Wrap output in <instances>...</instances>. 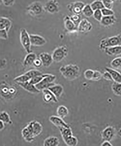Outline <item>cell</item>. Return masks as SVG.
I'll list each match as a JSON object with an SVG mask.
<instances>
[{"label": "cell", "instance_id": "6da1fadb", "mask_svg": "<svg viewBox=\"0 0 121 146\" xmlns=\"http://www.w3.org/2000/svg\"><path fill=\"white\" fill-rule=\"evenodd\" d=\"M60 72L66 80L72 81L75 80L80 76V68L77 65L69 64L62 66L59 68Z\"/></svg>", "mask_w": 121, "mask_h": 146}, {"label": "cell", "instance_id": "7a4b0ae2", "mask_svg": "<svg viewBox=\"0 0 121 146\" xmlns=\"http://www.w3.org/2000/svg\"><path fill=\"white\" fill-rule=\"evenodd\" d=\"M121 45V33L111 37L102 39L100 41L99 47L101 50L105 48Z\"/></svg>", "mask_w": 121, "mask_h": 146}, {"label": "cell", "instance_id": "3957f363", "mask_svg": "<svg viewBox=\"0 0 121 146\" xmlns=\"http://www.w3.org/2000/svg\"><path fill=\"white\" fill-rule=\"evenodd\" d=\"M43 75L44 78L43 80L36 85V88L40 91L47 89L55 84L54 82L57 78L56 76L51 74H45Z\"/></svg>", "mask_w": 121, "mask_h": 146}, {"label": "cell", "instance_id": "277c9868", "mask_svg": "<svg viewBox=\"0 0 121 146\" xmlns=\"http://www.w3.org/2000/svg\"><path fill=\"white\" fill-rule=\"evenodd\" d=\"M26 10L28 14L34 17L42 15L45 11L44 6L39 1H35L32 2L27 6Z\"/></svg>", "mask_w": 121, "mask_h": 146}, {"label": "cell", "instance_id": "5b68a950", "mask_svg": "<svg viewBox=\"0 0 121 146\" xmlns=\"http://www.w3.org/2000/svg\"><path fill=\"white\" fill-rule=\"evenodd\" d=\"M68 53V49L66 45H62L56 48L51 54L53 61L59 62L67 56Z\"/></svg>", "mask_w": 121, "mask_h": 146}, {"label": "cell", "instance_id": "8992f818", "mask_svg": "<svg viewBox=\"0 0 121 146\" xmlns=\"http://www.w3.org/2000/svg\"><path fill=\"white\" fill-rule=\"evenodd\" d=\"M20 32V41L22 45L27 53L32 52V44L30 34H28L27 30L24 28L21 29Z\"/></svg>", "mask_w": 121, "mask_h": 146}, {"label": "cell", "instance_id": "52a82bcc", "mask_svg": "<svg viewBox=\"0 0 121 146\" xmlns=\"http://www.w3.org/2000/svg\"><path fill=\"white\" fill-rule=\"evenodd\" d=\"M117 133L116 129L114 126H108L101 131V139L104 141H111L115 139Z\"/></svg>", "mask_w": 121, "mask_h": 146}, {"label": "cell", "instance_id": "ba28073f", "mask_svg": "<svg viewBox=\"0 0 121 146\" xmlns=\"http://www.w3.org/2000/svg\"><path fill=\"white\" fill-rule=\"evenodd\" d=\"M85 5V3L82 1H76L68 4L67 5V8L69 11L74 14L81 15Z\"/></svg>", "mask_w": 121, "mask_h": 146}, {"label": "cell", "instance_id": "9c48e42d", "mask_svg": "<svg viewBox=\"0 0 121 146\" xmlns=\"http://www.w3.org/2000/svg\"><path fill=\"white\" fill-rule=\"evenodd\" d=\"M44 8L45 11L51 14L57 13L60 10V6L58 1L51 0L45 3Z\"/></svg>", "mask_w": 121, "mask_h": 146}, {"label": "cell", "instance_id": "30bf717a", "mask_svg": "<svg viewBox=\"0 0 121 146\" xmlns=\"http://www.w3.org/2000/svg\"><path fill=\"white\" fill-rule=\"evenodd\" d=\"M93 26L91 23L85 18L81 19L78 26V31L86 33L91 31Z\"/></svg>", "mask_w": 121, "mask_h": 146}, {"label": "cell", "instance_id": "8fae6325", "mask_svg": "<svg viewBox=\"0 0 121 146\" xmlns=\"http://www.w3.org/2000/svg\"><path fill=\"white\" fill-rule=\"evenodd\" d=\"M27 125L29 127L36 137L38 136L42 132L43 126L38 121L36 120L31 121Z\"/></svg>", "mask_w": 121, "mask_h": 146}, {"label": "cell", "instance_id": "7c38bea8", "mask_svg": "<svg viewBox=\"0 0 121 146\" xmlns=\"http://www.w3.org/2000/svg\"><path fill=\"white\" fill-rule=\"evenodd\" d=\"M49 120L55 126L58 128L59 129L62 128L69 127L68 124L66 123L63 119L58 116L52 115L49 117Z\"/></svg>", "mask_w": 121, "mask_h": 146}, {"label": "cell", "instance_id": "4fadbf2b", "mask_svg": "<svg viewBox=\"0 0 121 146\" xmlns=\"http://www.w3.org/2000/svg\"><path fill=\"white\" fill-rule=\"evenodd\" d=\"M32 45L35 46H41L46 44V40L42 36L38 35L30 34Z\"/></svg>", "mask_w": 121, "mask_h": 146}, {"label": "cell", "instance_id": "5bb4252c", "mask_svg": "<svg viewBox=\"0 0 121 146\" xmlns=\"http://www.w3.org/2000/svg\"><path fill=\"white\" fill-rule=\"evenodd\" d=\"M42 98L43 101L47 104L53 102L55 104L58 103V100L55 96L48 89H45L42 91Z\"/></svg>", "mask_w": 121, "mask_h": 146}, {"label": "cell", "instance_id": "9a60e30c", "mask_svg": "<svg viewBox=\"0 0 121 146\" xmlns=\"http://www.w3.org/2000/svg\"><path fill=\"white\" fill-rule=\"evenodd\" d=\"M39 58L42 62L43 66L45 68L49 67L54 62L51 55L45 52L40 53Z\"/></svg>", "mask_w": 121, "mask_h": 146}, {"label": "cell", "instance_id": "2e32d148", "mask_svg": "<svg viewBox=\"0 0 121 146\" xmlns=\"http://www.w3.org/2000/svg\"><path fill=\"white\" fill-rule=\"evenodd\" d=\"M21 134L23 139L27 143H32L36 137L32 130L27 125L22 130Z\"/></svg>", "mask_w": 121, "mask_h": 146}, {"label": "cell", "instance_id": "e0dca14e", "mask_svg": "<svg viewBox=\"0 0 121 146\" xmlns=\"http://www.w3.org/2000/svg\"><path fill=\"white\" fill-rule=\"evenodd\" d=\"M65 29L68 32H73L78 31V27L72 21L69 15H66L63 19Z\"/></svg>", "mask_w": 121, "mask_h": 146}, {"label": "cell", "instance_id": "ac0fdd59", "mask_svg": "<svg viewBox=\"0 0 121 146\" xmlns=\"http://www.w3.org/2000/svg\"><path fill=\"white\" fill-rule=\"evenodd\" d=\"M25 90L33 94H38L40 93V91L36 88V86L30 83L29 81L23 83H19L17 84Z\"/></svg>", "mask_w": 121, "mask_h": 146}, {"label": "cell", "instance_id": "d6986e66", "mask_svg": "<svg viewBox=\"0 0 121 146\" xmlns=\"http://www.w3.org/2000/svg\"><path fill=\"white\" fill-rule=\"evenodd\" d=\"M37 58V56L36 53L32 52L27 53L23 61V65L25 67L33 66L34 62Z\"/></svg>", "mask_w": 121, "mask_h": 146}, {"label": "cell", "instance_id": "ffe728a7", "mask_svg": "<svg viewBox=\"0 0 121 146\" xmlns=\"http://www.w3.org/2000/svg\"><path fill=\"white\" fill-rule=\"evenodd\" d=\"M105 54L110 56L121 55V45L105 48L104 50Z\"/></svg>", "mask_w": 121, "mask_h": 146}, {"label": "cell", "instance_id": "44dd1931", "mask_svg": "<svg viewBox=\"0 0 121 146\" xmlns=\"http://www.w3.org/2000/svg\"><path fill=\"white\" fill-rule=\"evenodd\" d=\"M48 89L54 94L57 98H59L63 94L64 88L63 86L60 84H55L49 87Z\"/></svg>", "mask_w": 121, "mask_h": 146}, {"label": "cell", "instance_id": "7402d4cb", "mask_svg": "<svg viewBox=\"0 0 121 146\" xmlns=\"http://www.w3.org/2000/svg\"><path fill=\"white\" fill-rule=\"evenodd\" d=\"M116 17L114 15L110 16H103L100 23L105 27H110L114 24L116 22Z\"/></svg>", "mask_w": 121, "mask_h": 146}, {"label": "cell", "instance_id": "603a6c76", "mask_svg": "<svg viewBox=\"0 0 121 146\" xmlns=\"http://www.w3.org/2000/svg\"><path fill=\"white\" fill-rule=\"evenodd\" d=\"M12 23L9 18L1 17L0 19V30L5 29L8 32L11 29Z\"/></svg>", "mask_w": 121, "mask_h": 146}, {"label": "cell", "instance_id": "cb8c5ba5", "mask_svg": "<svg viewBox=\"0 0 121 146\" xmlns=\"http://www.w3.org/2000/svg\"><path fill=\"white\" fill-rule=\"evenodd\" d=\"M105 71L110 73L112 77L113 81L121 83V74L115 69L109 67H105Z\"/></svg>", "mask_w": 121, "mask_h": 146}, {"label": "cell", "instance_id": "d4e9b609", "mask_svg": "<svg viewBox=\"0 0 121 146\" xmlns=\"http://www.w3.org/2000/svg\"><path fill=\"white\" fill-rule=\"evenodd\" d=\"M59 144V139L58 137L51 136L44 140L43 146H58Z\"/></svg>", "mask_w": 121, "mask_h": 146}, {"label": "cell", "instance_id": "484cf974", "mask_svg": "<svg viewBox=\"0 0 121 146\" xmlns=\"http://www.w3.org/2000/svg\"><path fill=\"white\" fill-rule=\"evenodd\" d=\"M1 88V95L4 96H7V94L8 95L9 93L11 94L12 96V94H14L16 93V90L15 88L13 87H10L6 84L4 85L2 83Z\"/></svg>", "mask_w": 121, "mask_h": 146}, {"label": "cell", "instance_id": "4316f807", "mask_svg": "<svg viewBox=\"0 0 121 146\" xmlns=\"http://www.w3.org/2000/svg\"><path fill=\"white\" fill-rule=\"evenodd\" d=\"M57 113L58 117L64 119L68 115L69 110L65 106L60 105L57 108Z\"/></svg>", "mask_w": 121, "mask_h": 146}, {"label": "cell", "instance_id": "83f0119b", "mask_svg": "<svg viewBox=\"0 0 121 146\" xmlns=\"http://www.w3.org/2000/svg\"><path fill=\"white\" fill-rule=\"evenodd\" d=\"M63 140L67 146H77L78 143L77 138L73 135L68 137Z\"/></svg>", "mask_w": 121, "mask_h": 146}, {"label": "cell", "instance_id": "f1b7e54d", "mask_svg": "<svg viewBox=\"0 0 121 146\" xmlns=\"http://www.w3.org/2000/svg\"><path fill=\"white\" fill-rule=\"evenodd\" d=\"M63 139L73 135L72 129L70 126L62 128L59 129Z\"/></svg>", "mask_w": 121, "mask_h": 146}, {"label": "cell", "instance_id": "f546056e", "mask_svg": "<svg viewBox=\"0 0 121 146\" xmlns=\"http://www.w3.org/2000/svg\"><path fill=\"white\" fill-rule=\"evenodd\" d=\"M111 90L115 96H121V83L113 82L111 85Z\"/></svg>", "mask_w": 121, "mask_h": 146}, {"label": "cell", "instance_id": "4dcf8cb0", "mask_svg": "<svg viewBox=\"0 0 121 146\" xmlns=\"http://www.w3.org/2000/svg\"><path fill=\"white\" fill-rule=\"evenodd\" d=\"M0 121H2L5 123L9 125H11L12 123L10 115L6 111L1 112L0 114Z\"/></svg>", "mask_w": 121, "mask_h": 146}, {"label": "cell", "instance_id": "1f68e13d", "mask_svg": "<svg viewBox=\"0 0 121 146\" xmlns=\"http://www.w3.org/2000/svg\"><path fill=\"white\" fill-rule=\"evenodd\" d=\"M82 13L85 17L90 18L93 16L94 11L92 10L90 5L87 4L84 6Z\"/></svg>", "mask_w": 121, "mask_h": 146}, {"label": "cell", "instance_id": "d6a6232c", "mask_svg": "<svg viewBox=\"0 0 121 146\" xmlns=\"http://www.w3.org/2000/svg\"><path fill=\"white\" fill-rule=\"evenodd\" d=\"M90 5L94 11L97 10H102L105 8L102 1H94Z\"/></svg>", "mask_w": 121, "mask_h": 146}, {"label": "cell", "instance_id": "836d02e7", "mask_svg": "<svg viewBox=\"0 0 121 146\" xmlns=\"http://www.w3.org/2000/svg\"><path fill=\"white\" fill-rule=\"evenodd\" d=\"M30 78V79L35 77L42 75L43 74L41 71L37 70H29L24 74Z\"/></svg>", "mask_w": 121, "mask_h": 146}, {"label": "cell", "instance_id": "e575fe53", "mask_svg": "<svg viewBox=\"0 0 121 146\" xmlns=\"http://www.w3.org/2000/svg\"><path fill=\"white\" fill-rule=\"evenodd\" d=\"M30 80V78L24 74L14 78V82L18 84V83H25V82L29 81Z\"/></svg>", "mask_w": 121, "mask_h": 146}, {"label": "cell", "instance_id": "d590c367", "mask_svg": "<svg viewBox=\"0 0 121 146\" xmlns=\"http://www.w3.org/2000/svg\"><path fill=\"white\" fill-rule=\"evenodd\" d=\"M121 64V57H116L110 62V64L113 69L118 70Z\"/></svg>", "mask_w": 121, "mask_h": 146}, {"label": "cell", "instance_id": "8d00e7d4", "mask_svg": "<svg viewBox=\"0 0 121 146\" xmlns=\"http://www.w3.org/2000/svg\"><path fill=\"white\" fill-rule=\"evenodd\" d=\"M94 72V71L91 69H88L85 70L84 73V78L87 80H92Z\"/></svg>", "mask_w": 121, "mask_h": 146}, {"label": "cell", "instance_id": "74e56055", "mask_svg": "<svg viewBox=\"0 0 121 146\" xmlns=\"http://www.w3.org/2000/svg\"><path fill=\"white\" fill-rule=\"evenodd\" d=\"M44 74H43L42 75L39 76L35 77L32 78L30 80L29 82L31 83H32L34 85L36 86V85L38 84L44 78Z\"/></svg>", "mask_w": 121, "mask_h": 146}, {"label": "cell", "instance_id": "f35d334b", "mask_svg": "<svg viewBox=\"0 0 121 146\" xmlns=\"http://www.w3.org/2000/svg\"><path fill=\"white\" fill-rule=\"evenodd\" d=\"M93 16L95 20L99 22L101 21L103 17L101 10H97L94 11Z\"/></svg>", "mask_w": 121, "mask_h": 146}, {"label": "cell", "instance_id": "ab89813d", "mask_svg": "<svg viewBox=\"0 0 121 146\" xmlns=\"http://www.w3.org/2000/svg\"><path fill=\"white\" fill-rule=\"evenodd\" d=\"M102 78H103L102 73L97 70H95L92 80L95 82L99 81L101 80Z\"/></svg>", "mask_w": 121, "mask_h": 146}, {"label": "cell", "instance_id": "60d3db41", "mask_svg": "<svg viewBox=\"0 0 121 146\" xmlns=\"http://www.w3.org/2000/svg\"><path fill=\"white\" fill-rule=\"evenodd\" d=\"M103 15V16H110L114 15V12L111 9H109L106 8H104L101 10Z\"/></svg>", "mask_w": 121, "mask_h": 146}, {"label": "cell", "instance_id": "b9f144b4", "mask_svg": "<svg viewBox=\"0 0 121 146\" xmlns=\"http://www.w3.org/2000/svg\"><path fill=\"white\" fill-rule=\"evenodd\" d=\"M70 18L73 22L76 24V25L78 26L79 23H80V21L81 20V16L80 15H76V14H74L70 16Z\"/></svg>", "mask_w": 121, "mask_h": 146}, {"label": "cell", "instance_id": "7bdbcfd3", "mask_svg": "<svg viewBox=\"0 0 121 146\" xmlns=\"http://www.w3.org/2000/svg\"><path fill=\"white\" fill-rule=\"evenodd\" d=\"M102 1L105 8L112 10L114 6V1H110V0Z\"/></svg>", "mask_w": 121, "mask_h": 146}, {"label": "cell", "instance_id": "ee69618b", "mask_svg": "<svg viewBox=\"0 0 121 146\" xmlns=\"http://www.w3.org/2000/svg\"><path fill=\"white\" fill-rule=\"evenodd\" d=\"M103 78L105 80L110 81H113L111 75L107 71H105L103 74Z\"/></svg>", "mask_w": 121, "mask_h": 146}, {"label": "cell", "instance_id": "f6af8a7d", "mask_svg": "<svg viewBox=\"0 0 121 146\" xmlns=\"http://www.w3.org/2000/svg\"><path fill=\"white\" fill-rule=\"evenodd\" d=\"M0 37L4 40H7L9 36L8 32L5 29L0 30Z\"/></svg>", "mask_w": 121, "mask_h": 146}, {"label": "cell", "instance_id": "bcb514c9", "mask_svg": "<svg viewBox=\"0 0 121 146\" xmlns=\"http://www.w3.org/2000/svg\"><path fill=\"white\" fill-rule=\"evenodd\" d=\"M2 2L5 6L10 7L14 5L15 1L14 0H2Z\"/></svg>", "mask_w": 121, "mask_h": 146}, {"label": "cell", "instance_id": "7dc6e473", "mask_svg": "<svg viewBox=\"0 0 121 146\" xmlns=\"http://www.w3.org/2000/svg\"><path fill=\"white\" fill-rule=\"evenodd\" d=\"M42 63L41 60L39 58H37L34 62L33 66L36 68H39L42 66Z\"/></svg>", "mask_w": 121, "mask_h": 146}, {"label": "cell", "instance_id": "c3c4849f", "mask_svg": "<svg viewBox=\"0 0 121 146\" xmlns=\"http://www.w3.org/2000/svg\"><path fill=\"white\" fill-rule=\"evenodd\" d=\"M101 146H113V145L110 142L105 141L101 143Z\"/></svg>", "mask_w": 121, "mask_h": 146}, {"label": "cell", "instance_id": "681fc988", "mask_svg": "<svg viewBox=\"0 0 121 146\" xmlns=\"http://www.w3.org/2000/svg\"><path fill=\"white\" fill-rule=\"evenodd\" d=\"M5 123L3 122L2 121H0V129L1 130H2L5 129Z\"/></svg>", "mask_w": 121, "mask_h": 146}, {"label": "cell", "instance_id": "f907efd6", "mask_svg": "<svg viewBox=\"0 0 121 146\" xmlns=\"http://www.w3.org/2000/svg\"><path fill=\"white\" fill-rule=\"evenodd\" d=\"M118 134L119 136L120 137H121V127L119 129V131H118Z\"/></svg>", "mask_w": 121, "mask_h": 146}, {"label": "cell", "instance_id": "816d5d0a", "mask_svg": "<svg viewBox=\"0 0 121 146\" xmlns=\"http://www.w3.org/2000/svg\"><path fill=\"white\" fill-rule=\"evenodd\" d=\"M118 70H120L121 71V64L120 65V66L119 68L118 69Z\"/></svg>", "mask_w": 121, "mask_h": 146}]
</instances>
